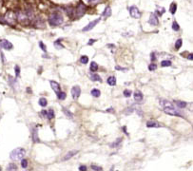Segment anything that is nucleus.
Here are the masks:
<instances>
[{"label":"nucleus","mask_w":193,"mask_h":171,"mask_svg":"<svg viewBox=\"0 0 193 171\" xmlns=\"http://www.w3.org/2000/svg\"><path fill=\"white\" fill-rule=\"evenodd\" d=\"M63 111H64V113L66 114V115H67L69 118H70V119H72V118H73V115H72V112H69L67 108L63 107Z\"/></svg>","instance_id":"31"},{"label":"nucleus","mask_w":193,"mask_h":171,"mask_svg":"<svg viewBox=\"0 0 193 171\" xmlns=\"http://www.w3.org/2000/svg\"><path fill=\"white\" fill-rule=\"evenodd\" d=\"M50 86H52V89L54 90L55 93H58V92L60 91V85L58 84L57 82H55V81H50Z\"/></svg>","instance_id":"13"},{"label":"nucleus","mask_w":193,"mask_h":171,"mask_svg":"<svg viewBox=\"0 0 193 171\" xmlns=\"http://www.w3.org/2000/svg\"><path fill=\"white\" fill-rule=\"evenodd\" d=\"M26 155V150L22 147H17V148L13 149V151L11 152L10 158L13 161H20L22 160Z\"/></svg>","instance_id":"3"},{"label":"nucleus","mask_w":193,"mask_h":171,"mask_svg":"<svg viewBox=\"0 0 193 171\" xmlns=\"http://www.w3.org/2000/svg\"><path fill=\"white\" fill-rule=\"evenodd\" d=\"M80 62H81L82 64H87V63L89 62V57H88L87 55H82L81 58H80Z\"/></svg>","instance_id":"24"},{"label":"nucleus","mask_w":193,"mask_h":171,"mask_svg":"<svg viewBox=\"0 0 193 171\" xmlns=\"http://www.w3.org/2000/svg\"><path fill=\"white\" fill-rule=\"evenodd\" d=\"M90 167H92V170H96V171L102 170V169H103L101 166H97V165H95V164H92V166H90Z\"/></svg>","instance_id":"39"},{"label":"nucleus","mask_w":193,"mask_h":171,"mask_svg":"<svg viewBox=\"0 0 193 171\" xmlns=\"http://www.w3.org/2000/svg\"><path fill=\"white\" fill-rule=\"evenodd\" d=\"M89 70H90V71L92 72H95L98 70V65H97V63L95 62H92L90 63V67H89Z\"/></svg>","instance_id":"20"},{"label":"nucleus","mask_w":193,"mask_h":171,"mask_svg":"<svg viewBox=\"0 0 193 171\" xmlns=\"http://www.w3.org/2000/svg\"><path fill=\"white\" fill-rule=\"evenodd\" d=\"M156 69H157V66H156V64H154V63H151V64L149 66V70H150V71H153V70H155Z\"/></svg>","instance_id":"35"},{"label":"nucleus","mask_w":193,"mask_h":171,"mask_svg":"<svg viewBox=\"0 0 193 171\" xmlns=\"http://www.w3.org/2000/svg\"><path fill=\"white\" fill-rule=\"evenodd\" d=\"M106 83H108L109 86L113 87V86L116 85V78L114 76H109V78H108V80H106Z\"/></svg>","instance_id":"17"},{"label":"nucleus","mask_w":193,"mask_h":171,"mask_svg":"<svg viewBox=\"0 0 193 171\" xmlns=\"http://www.w3.org/2000/svg\"><path fill=\"white\" fill-rule=\"evenodd\" d=\"M66 96H67V94H66L65 92L59 91L58 93H57V97H58V99L59 100H65L66 99Z\"/></svg>","instance_id":"26"},{"label":"nucleus","mask_w":193,"mask_h":171,"mask_svg":"<svg viewBox=\"0 0 193 171\" xmlns=\"http://www.w3.org/2000/svg\"><path fill=\"white\" fill-rule=\"evenodd\" d=\"M115 70H122V71H126V69H124V68H120V67H118V66H116V67H115Z\"/></svg>","instance_id":"41"},{"label":"nucleus","mask_w":193,"mask_h":171,"mask_svg":"<svg viewBox=\"0 0 193 171\" xmlns=\"http://www.w3.org/2000/svg\"><path fill=\"white\" fill-rule=\"evenodd\" d=\"M182 44H183V40L182 39H178L175 43V49L176 50H179L181 47H182Z\"/></svg>","instance_id":"28"},{"label":"nucleus","mask_w":193,"mask_h":171,"mask_svg":"<svg viewBox=\"0 0 193 171\" xmlns=\"http://www.w3.org/2000/svg\"><path fill=\"white\" fill-rule=\"evenodd\" d=\"M63 21H64L63 20V16L59 13H52V14H50V16L48 18V22L52 27H56V26L61 25L63 23Z\"/></svg>","instance_id":"2"},{"label":"nucleus","mask_w":193,"mask_h":171,"mask_svg":"<svg viewBox=\"0 0 193 171\" xmlns=\"http://www.w3.org/2000/svg\"><path fill=\"white\" fill-rule=\"evenodd\" d=\"M110 15H111V8L109 7V6H108V7H106L104 13H103V16L108 18V17H109Z\"/></svg>","instance_id":"15"},{"label":"nucleus","mask_w":193,"mask_h":171,"mask_svg":"<svg viewBox=\"0 0 193 171\" xmlns=\"http://www.w3.org/2000/svg\"><path fill=\"white\" fill-rule=\"evenodd\" d=\"M169 66H171V61H169V60H163L161 62V67L165 68L169 67Z\"/></svg>","instance_id":"23"},{"label":"nucleus","mask_w":193,"mask_h":171,"mask_svg":"<svg viewBox=\"0 0 193 171\" xmlns=\"http://www.w3.org/2000/svg\"><path fill=\"white\" fill-rule=\"evenodd\" d=\"M155 53H151V60L153 61V60H155Z\"/></svg>","instance_id":"45"},{"label":"nucleus","mask_w":193,"mask_h":171,"mask_svg":"<svg viewBox=\"0 0 193 171\" xmlns=\"http://www.w3.org/2000/svg\"><path fill=\"white\" fill-rule=\"evenodd\" d=\"M14 71H15V76L19 77V75H20V68H19V66H15V67H14Z\"/></svg>","instance_id":"36"},{"label":"nucleus","mask_w":193,"mask_h":171,"mask_svg":"<svg viewBox=\"0 0 193 171\" xmlns=\"http://www.w3.org/2000/svg\"><path fill=\"white\" fill-rule=\"evenodd\" d=\"M42 115L47 116V110H42Z\"/></svg>","instance_id":"46"},{"label":"nucleus","mask_w":193,"mask_h":171,"mask_svg":"<svg viewBox=\"0 0 193 171\" xmlns=\"http://www.w3.org/2000/svg\"><path fill=\"white\" fill-rule=\"evenodd\" d=\"M129 14H130L131 17L133 18H140L141 17V13H140V11L137 7L135 6H131L129 8Z\"/></svg>","instance_id":"6"},{"label":"nucleus","mask_w":193,"mask_h":171,"mask_svg":"<svg viewBox=\"0 0 193 171\" xmlns=\"http://www.w3.org/2000/svg\"><path fill=\"white\" fill-rule=\"evenodd\" d=\"M165 12H166V9H165V8H162V11L161 10H156L155 13H157V14H158L159 16H162Z\"/></svg>","instance_id":"38"},{"label":"nucleus","mask_w":193,"mask_h":171,"mask_svg":"<svg viewBox=\"0 0 193 171\" xmlns=\"http://www.w3.org/2000/svg\"><path fill=\"white\" fill-rule=\"evenodd\" d=\"M32 140H33L34 143H39L40 142V140L38 139L37 137V130L36 129H33V132H32Z\"/></svg>","instance_id":"22"},{"label":"nucleus","mask_w":193,"mask_h":171,"mask_svg":"<svg viewBox=\"0 0 193 171\" xmlns=\"http://www.w3.org/2000/svg\"><path fill=\"white\" fill-rule=\"evenodd\" d=\"M112 110H113V108H109V109H106V111H108V112H112Z\"/></svg>","instance_id":"48"},{"label":"nucleus","mask_w":193,"mask_h":171,"mask_svg":"<svg viewBox=\"0 0 193 171\" xmlns=\"http://www.w3.org/2000/svg\"><path fill=\"white\" fill-rule=\"evenodd\" d=\"M187 59H188V60H192V59H193V54H192V53H189V54H188Z\"/></svg>","instance_id":"44"},{"label":"nucleus","mask_w":193,"mask_h":171,"mask_svg":"<svg viewBox=\"0 0 193 171\" xmlns=\"http://www.w3.org/2000/svg\"><path fill=\"white\" fill-rule=\"evenodd\" d=\"M86 1H88V2H96L98 0H86Z\"/></svg>","instance_id":"47"},{"label":"nucleus","mask_w":193,"mask_h":171,"mask_svg":"<svg viewBox=\"0 0 193 171\" xmlns=\"http://www.w3.org/2000/svg\"><path fill=\"white\" fill-rule=\"evenodd\" d=\"M0 170H1V167H0Z\"/></svg>","instance_id":"50"},{"label":"nucleus","mask_w":193,"mask_h":171,"mask_svg":"<svg viewBox=\"0 0 193 171\" xmlns=\"http://www.w3.org/2000/svg\"><path fill=\"white\" fill-rule=\"evenodd\" d=\"M80 94H81V89H80L79 86H74V87L72 89V98L74 100H77L79 98Z\"/></svg>","instance_id":"9"},{"label":"nucleus","mask_w":193,"mask_h":171,"mask_svg":"<svg viewBox=\"0 0 193 171\" xmlns=\"http://www.w3.org/2000/svg\"><path fill=\"white\" fill-rule=\"evenodd\" d=\"M176 11H177V4H176V3H171V5H170V7H169V12H170V13L172 15H174L175 14V13H176Z\"/></svg>","instance_id":"18"},{"label":"nucleus","mask_w":193,"mask_h":171,"mask_svg":"<svg viewBox=\"0 0 193 171\" xmlns=\"http://www.w3.org/2000/svg\"><path fill=\"white\" fill-rule=\"evenodd\" d=\"M47 116L49 118V120H52L54 118V111L52 110V109H50L49 111L47 112Z\"/></svg>","instance_id":"25"},{"label":"nucleus","mask_w":193,"mask_h":171,"mask_svg":"<svg viewBox=\"0 0 193 171\" xmlns=\"http://www.w3.org/2000/svg\"><path fill=\"white\" fill-rule=\"evenodd\" d=\"M16 169H17V166H16V164H9V166L7 167V170H16Z\"/></svg>","instance_id":"32"},{"label":"nucleus","mask_w":193,"mask_h":171,"mask_svg":"<svg viewBox=\"0 0 193 171\" xmlns=\"http://www.w3.org/2000/svg\"><path fill=\"white\" fill-rule=\"evenodd\" d=\"M96 41H97L96 39H90V40H89V43H88V45H89V46H92V45L93 44L94 42H96Z\"/></svg>","instance_id":"42"},{"label":"nucleus","mask_w":193,"mask_h":171,"mask_svg":"<svg viewBox=\"0 0 193 171\" xmlns=\"http://www.w3.org/2000/svg\"><path fill=\"white\" fill-rule=\"evenodd\" d=\"M121 141H122V138H118V139L115 141V143H113V144H110V146H111V147H114V146H119V144H121Z\"/></svg>","instance_id":"33"},{"label":"nucleus","mask_w":193,"mask_h":171,"mask_svg":"<svg viewBox=\"0 0 193 171\" xmlns=\"http://www.w3.org/2000/svg\"><path fill=\"white\" fill-rule=\"evenodd\" d=\"M90 94L92 95V96L93 97H99L100 95H101V92H100V90L99 89H93L92 90V91H90Z\"/></svg>","instance_id":"21"},{"label":"nucleus","mask_w":193,"mask_h":171,"mask_svg":"<svg viewBox=\"0 0 193 171\" xmlns=\"http://www.w3.org/2000/svg\"><path fill=\"white\" fill-rule=\"evenodd\" d=\"M146 127L151 128V127H161L162 126L159 124L158 122L153 121V120H149V121L146 122Z\"/></svg>","instance_id":"12"},{"label":"nucleus","mask_w":193,"mask_h":171,"mask_svg":"<svg viewBox=\"0 0 193 171\" xmlns=\"http://www.w3.org/2000/svg\"><path fill=\"white\" fill-rule=\"evenodd\" d=\"M89 78H90V80H92V81H93V82H101V81H102V78L100 77V75L96 74V73H93V74H92L90 76H89Z\"/></svg>","instance_id":"16"},{"label":"nucleus","mask_w":193,"mask_h":171,"mask_svg":"<svg viewBox=\"0 0 193 171\" xmlns=\"http://www.w3.org/2000/svg\"><path fill=\"white\" fill-rule=\"evenodd\" d=\"M130 95H131V90H129V89H125L124 96L126 97V98H129V97H130Z\"/></svg>","instance_id":"37"},{"label":"nucleus","mask_w":193,"mask_h":171,"mask_svg":"<svg viewBox=\"0 0 193 171\" xmlns=\"http://www.w3.org/2000/svg\"><path fill=\"white\" fill-rule=\"evenodd\" d=\"M39 47L41 48V49H42V50H43V51H44V52L47 51V49H46V47H45V45L43 44L42 41H40V42H39Z\"/></svg>","instance_id":"40"},{"label":"nucleus","mask_w":193,"mask_h":171,"mask_svg":"<svg viewBox=\"0 0 193 171\" xmlns=\"http://www.w3.org/2000/svg\"><path fill=\"white\" fill-rule=\"evenodd\" d=\"M172 30H175V32H179L180 30V26H179V24L176 21H174L172 23Z\"/></svg>","instance_id":"27"},{"label":"nucleus","mask_w":193,"mask_h":171,"mask_svg":"<svg viewBox=\"0 0 193 171\" xmlns=\"http://www.w3.org/2000/svg\"><path fill=\"white\" fill-rule=\"evenodd\" d=\"M48 104L47 99H45V98H40L39 99V105L41 107H46Z\"/></svg>","instance_id":"29"},{"label":"nucleus","mask_w":193,"mask_h":171,"mask_svg":"<svg viewBox=\"0 0 193 171\" xmlns=\"http://www.w3.org/2000/svg\"><path fill=\"white\" fill-rule=\"evenodd\" d=\"M0 47L3 48V49H5V50H12L13 48V44L9 41V40L7 39H1L0 40Z\"/></svg>","instance_id":"8"},{"label":"nucleus","mask_w":193,"mask_h":171,"mask_svg":"<svg viewBox=\"0 0 193 171\" xmlns=\"http://www.w3.org/2000/svg\"><path fill=\"white\" fill-rule=\"evenodd\" d=\"M143 99H144V95L140 90H136V91L134 92V100L135 101L140 103V102L143 101Z\"/></svg>","instance_id":"11"},{"label":"nucleus","mask_w":193,"mask_h":171,"mask_svg":"<svg viewBox=\"0 0 193 171\" xmlns=\"http://www.w3.org/2000/svg\"><path fill=\"white\" fill-rule=\"evenodd\" d=\"M21 166H22L23 168H26L28 166V161L26 159H22L21 160Z\"/></svg>","instance_id":"34"},{"label":"nucleus","mask_w":193,"mask_h":171,"mask_svg":"<svg viewBox=\"0 0 193 171\" xmlns=\"http://www.w3.org/2000/svg\"><path fill=\"white\" fill-rule=\"evenodd\" d=\"M77 153H78V151H77V150H72V151H69V153H68L67 155H66V156L62 159V161H67V160L70 159L72 157L74 156V155H76Z\"/></svg>","instance_id":"14"},{"label":"nucleus","mask_w":193,"mask_h":171,"mask_svg":"<svg viewBox=\"0 0 193 171\" xmlns=\"http://www.w3.org/2000/svg\"><path fill=\"white\" fill-rule=\"evenodd\" d=\"M174 103H175V105L177 106L178 107H180V108H184V107H186V102H183V101H178V100H175L174 101Z\"/></svg>","instance_id":"19"},{"label":"nucleus","mask_w":193,"mask_h":171,"mask_svg":"<svg viewBox=\"0 0 193 171\" xmlns=\"http://www.w3.org/2000/svg\"><path fill=\"white\" fill-rule=\"evenodd\" d=\"M160 106L164 109V111L166 112L168 115H172V116H182V114L174 107L173 104H171L170 102L167 100L162 99L160 100Z\"/></svg>","instance_id":"1"},{"label":"nucleus","mask_w":193,"mask_h":171,"mask_svg":"<svg viewBox=\"0 0 193 171\" xmlns=\"http://www.w3.org/2000/svg\"><path fill=\"white\" fill-rule=\"evenodd\" d=\"M108 47H110V48H113V47H114V46H113V45H108Z\"/></svg>","instance_id":"49"},{"label":"nucleus","mask_w":193,"mask_h":171,"mask_svg":"<svg viewBox=\"0 0 193 171\" xmlns=\"http://www.w3.org/2000/svg\"><path fill=\"white\" fill-rule=\"evenodd\" d=\"M85 11H86V6H85L82 2H80L79 5L77 6L76 10H75V11L72 10V13H70V15L73 14V15H74V17L79 18L85 13Z\"/></svg>","instance_id":"5"},{"label":"nucleus","mask_w":193,"mask_h":171,"mask_svg":"<svg viewBox=\"0 0 193 171\" xmlns=\"http://www.w3.org/2000/svg\"><path fill=\"white\" fill-rule=\"evenodd\" d=\"M100 20H101V18H97V19H95V20H92V22H89V24L83 29V32H89V30H92V29L100 22Z\"/></svg>","instance_id":"7"},{"label":"nucleus","mask_w":193,"mask_h":171,"mask_svg":"<svg viewBox=\"0 0 193 171\" xmlns=\"http://www.w3.org/2000/svg\"><path fill=\"white\" fill-rule=\"evenodd\" d=\"M54 47L56 48V49H58V50H60V49H63L64 46L60 43V39H59V40H57V41H55L54 42Z\"/></svg>","instance_id":"30"},{"label":"nucleus","mask_w":193,"mask_h":171,"mask_svg":"<svg viewBox=\"0 0 193 171\" xmlns=\"http://www.w3.org/2000/svg\"><path fill=\"white\" fill-rule=\"evenodd\" d=\"M149 23L150 24V25H152V26H157L159 24L158 17L156 16L155 13H151V14H150V16H149Z\"/></svg>","instance_id":"10"},{"label":"nucleus","mask_w":193,"mask_h":171,"mask_svg":"<svg viewBox=\"0 0 193 171\" xmlns=\"http://www.w3.org/2000/svg\"><path fill=\"white\" fill-rule=\"evenodd\" d=\"M79 170H81V171H86L87 170V166L86 165H81L79 167Z\"/></svg>","instance_id":"43"},{"label":"nucleus","mask_w":193,"mask_h":171,"mask_svg":"<svg viewBox=\"0 0 193 171\" xmlns=\"http://www.w3.org/2000/svg\"><path fill=\"white\" fill-rule=\"evenodd\" d=\"M3 20L8 25L14 26L15 23H16V15L13 12H8L5 14V16H4V18H3Z\"/></svg>","instance_id":"4"}]
</instances>
